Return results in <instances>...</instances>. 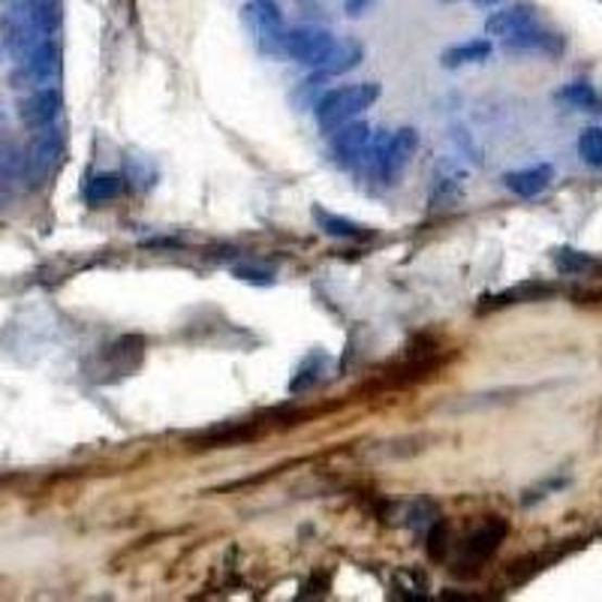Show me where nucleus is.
I'll use <instances>...</instances> for the list:
<instances>
[{
    "label": "nucleus",
    "instance_id": "nucleus-13",
    "mask_svg": "<svg viewBox=\"0 0 602 602\" xmlns=\"http://www.w3.org/2000/svg\"><path fill=\"white\" fill-rule=\"evenodd\" d=\"M314 221L328 238H341V241H365V238L374 236V233H371V226H362V223L350 221V217H341V214H331V211L319 209V205L314 209Z\"/></svg>",
    "mask_w": 602,
    "mask_h": 602
},
{
    "label": "nucleus",
    "instance_id": "nucleus-7",
    "mask_svg": "<svg viewBox=\"0 0 602 602\" xmlns=\"http://www.w3.org/2000/svg\"><path fill=\"white\" fill-rule=\"evenodd\" d=\"M371 127H367L365 121H350V124H343L338 130L331 133V142H328V151H331V158L338 166L343 170H355L359 166V160L365 154L367 142H371Z\"/></svg>",
    "mask_w": 602,
    "mask_h": 602
},
{
    "label": "nucleus",
    "instance_id": "nucleus-15",
    "mask_svg": "<svg viewBox=\"0 0 602 602\" xmlns=\"http://www.w3.org/2000/svg\"><path fill=\"white\" fill-rule=\"evenodd\" d=\"M491 58V42L488 40H467V42H455L449 46L443 54H440V64L446 70H459V66H471V64H482Z\"/></svg>",
    "mask_w": 602,
    "mask_h": 602
},
{
    "label": "nucleus",
    "instance_id": "nucleus-16",
    "mask_svg": "<svg viewBox=\"0 0 602 602\" xmlns=\"http://www.w3.org/2000/svg\"><path fill=\"white\" fill-rule=\"evenodd\" d=\"M124 175H115V172H100V175H93L91 181L85 184V202L88 205H105V202H112V199H118L124 193Z\"/></svg>",
    "mask_w": 602,
    "mask_h": 602
},
{
    "label": "nucleus",
    "instance_id": "nucleus-17",
    "mask_svg": "<svg viewBox=\"0 0 602 602\" xmlns=\"http://www.w3.org/2000/svg\"><path fill=\"white\" fill-rule=\"evenodd\" d=\"M464 190V172L452 170V166H443L437 172V181H434L431 205L434 209H446L449 202H455L459 193Z\"/></svg>",
    "mask_w": 602,
    "mask_h": 602
},
{
    "label": "nucleus",
    "instance_id": "nucleus-8",
    "mask_svg": "<svg viewBox=\"0 0 602 602\" xmlns=\"http://www.w3.org/2000/svg\"><path fill=\"white\" fill-rule=\"evenodd\" d=\"M64 154V133L58 127H42L34 130V139L25 151V172L27 175H49L54 170V163Z\"/></svg>",
    "mask_w": 602,
    "mask_h": 602
},
{
    "label": "nucleus",
    "instance_id": "nucleus-5",
    "mask_svg": "<svg viewBox=\"0 0 602 602\" xmlns=\"http://www.w3.org/2000/svg\"><path fill=\"white\" fill-rule=\"evenodd\" d=\"M335 46V37L328 34L326 27L319 25H301L289 27L287 40H284V54L292 58L296 64L304 66H319L326 61V54L331 52Z\"/></svg>",
    "mask_w": 602,
    "mask_h": 602
},
{
    "label": "nucleus",
    "instance_id": "nucleus-3",
    "mask_svg": "<svg viewBox=\"0 0 602 602\" xmlns=\"http://www.w3.org/2000/svg\"><path fill=\"white\" fill-rule=\"evenodd\" d=\"M503 537H506V522H500V518H488L482 527H476L455 561V576H476L485 561L494 557Z\"/></svg>",
    "mask_w": 602,
    "mask_h": 602
},
{
    "label": "nucleus",
    "instance_id": "nucleus-10",
    "mask_svg": "<svg viewBox=\"0 0 602 602\" xmlns=\"http://www.w3.org/2000/svg\"><path fill=\"white\" fill-rule=\"evenodd\" d=\"M506 52H537V54H561L563 52V37L554 34L549 27H542L534 22L530 27H524L518 34H512L503 40Z\"/></svg>",
    "mask_w": 602,
    "mask_h": 602
},
{
    "label": "nucleus",
    "instance_id": "nucleus-12",
    "mask_svg": "<svg viewBox=\"0 0 602 602\" xmlns=\"http://www.w3.org/2000/svg\"><path fill=\"white\" fill-rule=\"evenodd\" d=\"M551 178H554V170H551L549 163H537V166H527V170L506 172L503 184H506V190H512L515 197L534 199L549 190Z\"/></svg>",
    "mask_w": 602,
    "mask_h": 602
},
{
    "label": "nucleus",
    "instance_id": "nucleus-14",
    "mask_svg": "<svg viewBox=\"0 0 602 602\" xmlns=\"http://www.w3.org/2000/svg\"><path fill=\"white\" fill-rule=\"evenodd\" d=\"M362 58H365V49H362V42L355 40H343L335 42L331 46V52L326 54V61L316 66L323 76H343V73H350L355 66L362 64Z\"/></svg>",
    "mask_w": 602,
    "mask_h": 602
},
{
    "label": "nucleus",
    "instance_id": "nucleus-22",
    "mask_svg": "<svg viewBox=\"0 0 602 602\" xmlns=\"http://www.w3.org/2000/svg\"><path fill=\"white\" fill-rule=\"evenodd\" d=\"M473 3H476L479 10H494V7H498V3H503V0H473Z\"/></svg>",
    "mask_w": 602,
    "mask_h": 602
},
{
    "label": "nucleus",
    "instance_id": "nucleus-23",
    "mask_svg": "<svg viewBox=\"0 0 602 602\" xmlns=\"http://www.w3.org/2000/svg\"><path fill=\"white\" fill-rule=\"evenodd\" d=\"M440 3H455V0H440Z\"/></svg>",
    "mask_w": 602,
    "mask_h": 602
},
{
    "label": "nucleus",
    "instance_id": "nucleus-1",
    "mask_svg": "<svg viewBox=\"0 0 602 602\" xmlns=\"http://www.w3.org/2000/svg\"><path fill=\"white\" fill-rule=\"evenodd\" d=\"M380 97V85L377 81H362V85H347V88H335L319 97L314 105L316 127L323 133H335L343 124L355 121L365 109L377 103Z\"/></svg>",
    "mask_w": 602,
    "mask_h": 602
},
{
    "label": "nucleus",
    "instance_id": "nucleus-4",
    "mask_svg": "<svg viewBox=\"0 0 602 602\" xmlns=\"http://www.w3.org/2000/svg\"><path fill=\"white\" fill-rule=\"evenodd\" d=\"M58 76H61V49H58L54 37H49L18 61L13 79L18 81V88H25V85L27 88H46V85H54Z\"/></svg>",
    "mask_w": 602,
    "mask_h": 602
},
{
    "label": "nucleus",
    "instance_id": "nucleus-20",
    "mask_svg": "<svg viewBox=\"0 0 602 602\" xmlns=\"http://www.w3.org/2000/svg\"><path fill=\"white\" fill-rule=\"evenodd\" d=\"M238 280H250V284H262V287H268V284H275V275L272 272H265V268H253V265H241L236 268Z\"/></svg>",
    "mask_w": 602,
    "mask_h": 602
},
{
    "label": "nucleus",
    "instance_id": "nucleus-2",
    "mask_svg": "<svg viewBox=\"0 0 602 602\" xmlns=\"http://www.w3.org/2000/svg\"><path fill=\"white\" fill-rule=\"evenodd\" d=\"M241 18L244 27L253 37V46L260 49L265 58H280L284 54V40H287V22L275 0H248L241 7Z\"/></svg>",
    "mask_w": 602,
    "mask_h": 602
},
{
    "label": "nucleus",
    "instance_id": "nucleus-18",
    "mask_svg": "<svg viewBox=\"0 0 602 602\" xmlns=\"http://www.w3.org/2000/svg\"><path fill=\"white\" fill-rule=\"evenodd\" d=\"M578 154L588 166H602V130L600 127H590V130L581 133L578 139Z\"/></svg>",
    "mask_w": 602,
    "mask_h": 602
},
{
    "label": "nucleus",
    "instance_id": "nucleus-11",
    "mask_svg": "<svg viewBox=\"0 0 602 602\" xmlns=\"http://www.w3.org/2000/svg\"><path fill=\"white\" fill-rule=\"evenodd\" d=\"M534 22H537V7L534 3H512V7L494 10V13L485 18V34L506 40V37L518 34L524 27H530Z\"/></svg>",
    "mask_w": 602,
    "mask_h": 602
},
{
    "label": "nucleus",
    "instance_id": "nucleus-6",
    "mask_svg": "<svg viewBox=\"0 0 602 602\" xmlns=\"http://www.w3.org/2000/svg\"><path fill=\"white\" fill-rule=\"evenodd\" d=\"M61 109H64V97L54 85L37 88L27 97L18 100V121L25 124L27 130H42V127H52L54 121L61 118Z\"/></svg>",
    "mask_w": 602,
    "mask_h": 602
},
{
    "label": "nucleus",
    "instance_id": "nucleus-21",
    "mask_svg": "<svg viewBox=\"0 0 602 602\" xmlns=\"http://www.w3.org/2000/svg\"><path fill=\"white\" fill-rule=\"evenodd\" d=\"M374 3H377V0H343V13L350 15V18H362Z\"/></svg>",
    "mask_w": 602,
    "mask_h": 602
},
{
    "label": "nucleus",
    "instance_id": "nucleus-9",
    "mask_svg": "<svg viewBox=\"0 0 602 602\" xmlns=\"http://www.w3.org/2000/svg\"><path fill=\"white\" fill-rule=\"evenodd\" d=\"M419 151V130L416 127H401L389 133L386 142V158H382V184H394L406 172Z\"/></svg>",
    "mask_w": 602,
    "mask_h": 602
},
{
    "label": "nucleus",
    "instance_id": "nucleus-19",
    "mask_svg": "<svg viewBox=\"0 0 602 602\" xmlns=\"http://www.w3.org/2000/svg\"><path fill=\"white\" fill-rule=\"evenodd\" d=\"M557 97H561V100H566V103H576V105H593V103H597L593 91H590L588 85H581V81L569 85V88H563Z\"/></svg>",
    "mask_w": 602,
    "mask_h": 602
}]
</instances>
